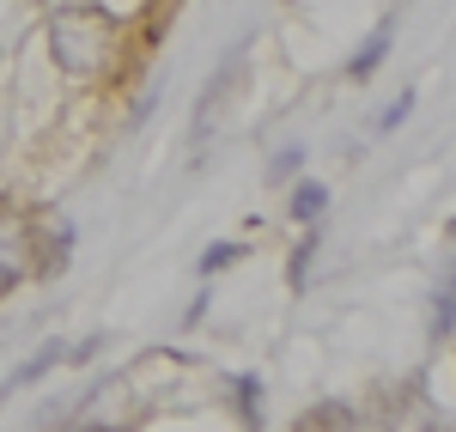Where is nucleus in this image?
Returning a JSON list of instances; mask_svg holds the SVG:
<instances>
[{"instance_id":"7","label":"nucleus","mask_w":456,"mask_h":432,"mask_svg":"<svg viewBox=\"0 0 456 432\" xmlns=\"http://www.w3.org/2000/svg\"><path fill=\"white\" fill-rule=\"evenodd\" d=\"M238 396H244V420H262V408H256V396H262V390H256L249 378H238Z\"/></svg>"},{"instance_id":"3","label":"nucleus","mask_w":456,"mask_h":432,"mask_svg":"<svg viewBox=\"0 0 456 432\" xmlns=\"http://www.w3.org/2000/svg\"><path fill=\"white\" fill-rule=\"evenodd\" d=\"M322 201H329V189H322V183H305V189L292 195V214L305 219V225H316V219H322Z\"/></svg>"},{"instance_id":"2","label":"nucleus","mask_w":456,"mask_h":432,"mask_svg":"<svg viewBox=\"0 0 456 432\" xmlns=\"http://www.w3.org/2000/svg\"><path fill=\"white\" fill-rule=\"evenodd\" d=\"M384 49H389V25H384V31H371V43H365V49L347 61V73H353V79H371V73H378V61H384Z\"/></svg>"},{"instance_id":"1","label":"nucleus","mask_w":456,"mask_h":432,"mask_svg":"<svg viewBox=\"0 0 456 432\" xmlns=\"http://www.w3.org/2000/svg\"><path fill=\"white\" fill-rule=\"evenodd\" d=\"M31 256V219H12V214H0V298L25 281V262Z\"/></svg>"},{"instance_id":"5","label":"nucleus","mask_w":456,"mask_h":432,"mask_svg":"<svg viewBox=\"0 0 456 432\" xmlns=\"http://www.w3.org/2000/svg\"><path fill=\"white\" fill-rule=\"evenodd\" d=\"M55 360H68V347H61V341H49V347H43V354H37V360L25 365V371H19V384H31L37 371H49V365H55Z\"/></svg>"},{"instance_id":"4","label":"nucleus","mask_w":456,"mask_h":432,"mask_svg":"<svg viewBox=\"0 0 456 432\" xmlns=\"http://www.w3.org/2000/svg\"><path fill=\"white\" fill-rule=\"evenodd\" d=\"M298 427H353V408H311Z\"/></svg>"},{"instance_id":"6","label":"nucleus","mask_w":456,"mask_h":432,"mask_svg":"<svg viewBox=\"0 0 456 432\" xmlns=\"http://www.w3.org/2000/svg\"><path fill=\"white\" fill-rule=\"evenodd\" d=\"M225 262H238V244H213V250L201 256V274H219Z\"/></svg>"}]
</instances>
